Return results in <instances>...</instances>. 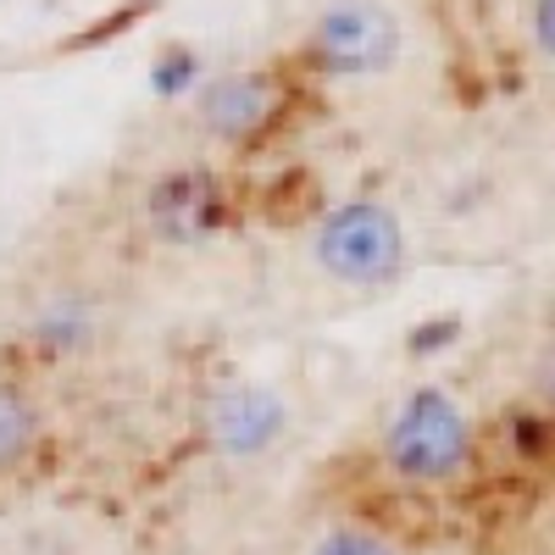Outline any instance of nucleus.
Listing matches in <instances>:
<instances>
[{"instance_id":"1","label":"nucleus","mask_w":555,"mask_h":555,"mask_svg":"<svg viewBox=\"0 0 555 555\" xmlns=\"http://www.w3.org/2000/svg\"><path fill=\"white\" fill-rule=\"evenodd\" d=\"M384 455L389 467L411 483H444L467 467L473 455V428L461 405L444 389H416L400 400V411L384 428Z\"/></svg>"},{"instance_id":"2","label":"nucleus","mask_w":555,"mask_h":555,"mask_svg":"<svg viewBox=\"0 0 555 555\" xmlns=\"http://www.w3.org/2000/svg\"><path fill=\"white\" fill-rule=\"evenodd\" d=\"M311 250H317V267L334 272L339 284L378 289V284H389V278L400 272V261H405V234H400V222L384 206L350 201V206L322 217Z\"/></svg>"},{"instance_id":"3","label":"nucleus","mask_w":555,"mask_h":555,"mask_svg":"<svg viewBox=\"0 0 555 555\" xmlns=\"http://www.w3.org/2000/svg\"><path fill=\"white\" fill-rule=\"evenodd\" d=\"M395 56H400V23L373 0H339L311 28V62L334 78L384 73Z\"/></svg>"},{"instance_id":"4","label":"nucleus","mask_w":555,"mask_h":555,"mask_svg":"<svg viewBox=\"0 0 555 555\" xmlns=\"http://www.w3.org/2000/svg\"><path fill=\"white\" fill-rule=\"evenodd\" d=\"M284 395L267 384H228L206 405V434L222 455H261L284 439Z\"/></svg>"},{"instance_id":"5","label":"nucleus","mask_w":555,"mask_h":555,"mask_svg":"<svg viewBox=\"0 0 555 555\" xmlns=\"http://www.w3.org/2000/svg\"><path fill=\"white\" fill-rule=\"evenodd\" d=\"M222 190L211 172H172L151 190V228L167 245H195L222 228Z\"/></svg>"},{"instance_id":"6","label":"nucleus","mask_w":555,"mask_h":555,"mask_svg":"<svg viewBox=\"0 0 555 555\" xmlns=\"http://www.w3.org/2000/svg\"><path fill=\"white\" fill-rule=\"evenodd\" d=\"M278 112V83L261 73H234V78H217L206 95H201V122L222 139H245L256 128H267Z\"/></svg>"},{"instance_id":"7","label":"nucleus","mask_w":555,"mask_h":555,"mask_svg":"<svg viewBox=\"0 0 555 555\" xmlns=\"http://www.w3.org/2000/svg\"><path fill=\"white\" fill-rule=\"evenodd\" d=\"M34 339L44 350H83L89 339H95V306H89L83 295L44 300L39 317H34Z\"/></svg>"},{"instance_id":"8","label":"nucleus","mask_w":555,"mask_h":555,"mask_svg":"<svg viewBox=\"0 0 555 555\" xmlns=\"http://www.w3.org/2000/svg\"><path fill=\"white\" fill-rule=\"evenodd\" d=\"M34 439H39V411L28 405V395L0 384V473L17 467V461L34 450Z\"/></svg>"},{"instance_id":"9","label":"nucleus","mask_w":555,"mask_h":555,"mask_svg":"<svg viewBox=\"0 0 555 555\" xmlns=\"http://www.w3.org/2000/svg\"><path fill=\"white\" fill-rule=\"evenodd\" d=\"M311 555H395L378 533H366V528H334V533H322Z\"/></svg>"},{"instance_id":"10","label":"nucleus","mask_w":555,"mask_h":555,"mask_svg":"<svg viewBox=\"0 0 555 555\" xmlns=\"http://www.w3.org/2000/svg\"><path fill=\"white\" fill-rule=\"evenodd\" d=\"M195 73H201L195 51H167V56L156 62V73H151V89H156V95H178V89H190Z\"/></svg>"},{"instance_id":"11","label":"nucleus","mask_w":555,"mask_h":555,"mask_svg":"<svg viewBox=\"0 0 555 555\" xmlns=\"http://www.w3.org/2000/svg\"><path fill=\"white\" fill-rule=\"evenodd\" d=\"M455 334H461L455 317H434V322H423V328H411V350H416V356H434V350H444Z\"/></svg>"},{"instance_id":"12","label":"nucleus","mask_w":555,"mask_h":555,"mask_svg":"<svg viewBox=\"0 0 555 555\" xmlns=\"http://www.w3.org/2000/svg\"><path fill=\"white\" fill-rule=\"evenodd\" d=\"M533 44H539V51L550 56L555 51V0H533Z\"/></svg>"}]
</instances>
